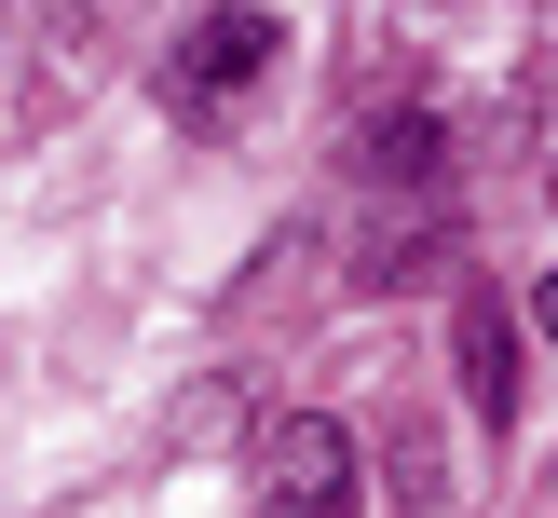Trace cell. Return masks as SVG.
<instances>
[{
    "mask_svg": "<svg viewBox=\"0 0 558 518\" xmlns=\"http://www.w3.org/2000/svg\"><path fill=\"white\" fill-rule=\"evenodd\" d=\"M532 314H545V341H558V273H545V300H532Z\"/></svg>",
    "mask_w": 558,
    "mask_h": 518,
    "instance_id": "4",
    "label": "cell"
},
{
    "mask_svg": "<svg viewBox=\"0 0 558 518\" xmlns=\"http://www.w3.org/2000/svg\"><path fill=\"white\" fill-rule=\"evenodd\" d=\"M272 41H287V27H272L259 0H218V14H205V27H178V55H163V109H178L191 136H218L245 96H259Z\"/></svg>",
    "mask_w": 558,
    "mask_h": 518,
    "instance_id": "1",
    "label": "cell"
},
{
    "mask_svg": "<svg viewBox=\"0 0 558 518\" xmlns=\"http://www.w3.org/2000/svg\"><path fill=\"white\" fill-rule=\"evenodd\" d=\"M245 518H354V436L327 409H287L245 450Z\"/></svg>",
    "mask_w": 558,
    "mask_h": 518,
    "instance_id": "2",
    "label": "cell"
},
{
    "mask_svg": "<svg viewBox=\"0 0 558 518\" xmlns=\"http://www.w3.org/2000/svg\"><path fill=\"white\" fill-rule=\"evenodd\" d=\"M463 382H477V409H490V423L518 409V341H505V300H463Z\"/></svg>",
    "mask_w": 558,
    "mask_h": 518,
    "instance_id": "3",
    "label": "cell"
}]
</instances>
